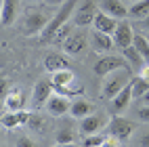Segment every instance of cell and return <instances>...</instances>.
Instances as JSON below:
<instances>
[{
  "label": "cell",
  "mask_w": 149,
  "mask_h": 147,
  "mask_svg": "<svg viewBox=\"0 0 149 147\" xmlns=\"http://www.w3.org/2000/svg\"><path fill=\"white\" fill-rule=\"evenodd\" d=\"M130 70H116V72H111L109 76H105V80H103V86H101V97L103 99H107V101H111L113 97L122 91V88L126 86V84H130Z\"/></svg>",
  "instance_id": "obj_2"
},
{
  "label": "cell",
  "mask_w": 149,
  "mask_h": 147,
  "mask_svg": "<svg viewBox=\"0 0 149 147\" xmlns=\"http://www.w3.org/2000/svg\"><path fill=\"white\" fill-rule=\"evenodd\" d=\"M29 116L32 114H27V111H4L2 114V126L4 128H17V126H23L29 122Z\"/></svg>",
  "instance_id": "obj_17"
},
{
  "label": "cell",
  "mask_w": 149,
  "mask_h": 147,
  "mask_svg": "<svg viewBox=\"0 0 149 147\" xmlns=\"http://www.w3.org/2000/svg\"><path fill=\"white\" fill-rule=\"evenodd\" d=\"M139 29H141V32H145V34H149V17H145V19H141V21H139Z\"/></svg>",
  "instance_id": "obj_33"
},
{
  "label": "cell",
  "mask_w": 149,
  "mask_h": 147,
  "mask_svg": "<svg viewBox=\"0 0 149 147\" xmlns=\"http://www.w3.org/2000/svg\"><path fill=\"white\" fill-rule=\"evenodd\" d=\"M74 80H76V76H74V72L69 70V67H65V70H61V72L51 74L53 86H74Z\"/></svg>",
  "instance_id": "obj_23"
},
{
  "label": "cell",
  "mask_w": 149,
  "mask_h": 147,
  "mask_svg": "<svg viewBox=\"0 0 149 147\" xmlns=\"http://www.w3.org/2000/svg\"><path fill=\"white\" fill-rule=\"evenodd\" d=\"M132 101H134V97H132V80H130V84H126L122 91L109 101V111L113 116H120L122 111H126L128 107H130Z\"/></svg>",
  "instance_id": "obj_7"
},
{
  "label": "cell",
  "mask_w": 149,
  "mask_h": 147,
  "mask_svg": "<svg viewBox=\"0 0 149 147\" xmlns=\"http://www.w3.org/2000/svg\"><path fill=\"white\" fill-rule=\"evenodd\" d=\"M51 21V17H46L44 13L40 11H29L25 13V19H23V34L25 36H36V34H42V29L46 27V23Z\"/></svg>",
  "instance_id": "obj_6"
},
{
  "label": "cell",
  "mask_w": 149,
  "mask_h": 147,
  "mask_svg": "<svg viewBox=\"0 0 149 147\" xmlns=\"http://www.w3.org/2000/svg\"><path fill=\"white\" fill-rule=\"evenodd\" d=\"M2 105L6 111H21L23 105H25V95L19 86H13L11 91H8V95L2 99Z\"/></svg>",
  "instance_id": "obj_14"
},
{
  "label": "cell",
  "mask_w": 149,
  "mask_h": 147,
  "mask_svg": "<svg viewBox=\"0 0 149 147\" xmlns=\"http://www.w3.org/2000/svg\"><path fill=\"white\" fill-rule=\"evenodd\" d=\"M109 134L111 137H116L118 141H128L132 137V132H134V128H136V124L134 122H130V120H126V118H120V116H113L111 120H109Z\"/></svg>",
  "instance_id": "obj_5"
},
{
  "label": "cell",
  "mask_w": 149,
  "mask_h": 147,
  "mask_svg": "<svg viewBox=\"0 0 149 147\" xmlns=\"http://www.w3.org/2000/svg\"><path fill=\"white\" fill-rule=\"evenodd\" d=\"M105 124H109V120L103 116V114H91V116H86V118H82L80 120V132L84 134V137H88V134H97V132H101V128Z\"/></svg>",
  "instance_id": "obj_10"
},
{
  "label": "cell",
  "mask_w": 149,
  "mask_h": 147,
  "mask_svg": "<svg viewBox=\"0 0 149 147\" xmlns=\"http://www.w3.org/2000/svg\"><path fill=\"white\" fill-rule=\"evenodd\" d=\"M74 29H76V23H74V21L65 23V25H63V27H61V29H59V32L55 34L53 42H55V44H63V42L67 40V38H69V36L74 34Z\"/></svg>",
  "instance_id": "obj_26"
},
{
  "label": "cell",
  "mask_w": 149,
  "mask_h": 147,
  "mask_svg": "<svg viewBox=\"0 0 149 147\" xmlns=\"http://www.w3.org/2000/svg\"><path fill=\"white\" fill-rule=\"evenodd\" d=\"M147 38H149V34H147Z\"/></svg>",
  "instance_id": "obj_41"
},
{
  "label": "cell",
  "mask_w": 149,
  "mask_h": 147,
  "mask_svg": "<svg viewBox=\"0 0 149 147\" xmlns=\"http://www.w3.org/2000/svg\"><path fill=\"white\" fill-rule=\"evenodd\" d=\"M128 17L134 19V21H141V19L149 17V0H139L128 6Z\"/></svg>",
  "instance_id": "obj_22"
},
{
  "label": "cell",
  "mask_w": 149,
  "mask_h": 147,
  "mask_svg": "<svg viewBox=\"0 0 149 147\" xmlns=\"http://www.w3.org/2000/svg\"><path fill=\"white\" fill-rule=\"evenodd\" d=\"M69 109H72V101H69V97L57 95V93L46 103V111L51 114V116H55V118H61V116L69 114Z\"/></svg>",
  "instance_id": "obj_12"
},
{
  "label": "cell",
  "mask_w": 149,
  "mask_h": 147,
  "mask_svg": "<svg viewBox=\"0 0 149 147\" xmlns=\"http://www.w3.org/2000/svg\"><path fill=\"white\" fill-rule=\"evenodd\" d=\"M27 2H40V0H27Z\"/></svg>",
  "instance_id": "obj_39"
},
{
  "label": "cell",
  "mask_w": 149,
  "mask_h": 147,
  "mask_svg": "<svg viewBox=\"0 0 149 147\" xmlns=\"http://www.w3.org/2000/svg\"><path fill=\"white\" fill-rule=\"evenodd\" d=\"M55 95V88L51 80H38L34 84V91H32V99H29V107L34 111H40L42 107H46L48 99Z\"/></svg>",
  "instance_id": "obj_3"
},
{
  "label": "cell",
  "mask_w": 149,
  "mask_h": 147,
  "mask_svg": "<svg viewBox=\"0 0 149 147\" xmlns=\"http://www.w3.org/2000/svg\"><path fill=\"white\" fill-rule=\"evenodd\" d=\"M139 76H141V78H145V80L149 82V63H147V65L143 67V70H141V72H139Z\"/></svg>",
  "instance_id": "obj_34"
},
{
  "label": "cell",
  "mask_w": 149,
  "mask_h": 147,
  "mask_svg": "<svg viewBox=\"0 0 149 147\" xmlns=\"http://www.w3.org/2000/svg\"><path fill=\"white\" fill-rule=\"evenodd\" d=\"M65 67H69V65H67V59H65L63 55H59V53H48V55L44 57V70H46L48 74L61 72V70H65Z\"/></svg>",
  "instance_id": "obj_20"
},
{
  "label": "cell",
  "mask_w": 149,
  "mask_h": 147,
  "mask_svg": "<svg viewBox=\"0 0 149 147\" xmlns=\"http://www.w3.org/2000/svg\"><path fill=\"white\" fill-rule=\"evenodd\" d=\"M139 145H141V147H149V132H145V134L141 137V141H139Z\"/></svg>",
  "instance_id": "obj_35"
},
{
  "label": "cell",
  "mask_w": 149,
  "mask_h": 147,
  "mask_svg": "<svg viewBox=\"0 0 149 147\" xmlns=\"http://www.w3.org/2000/svg\"><path fill=\"white\" fill-rule=\"evenodd\" d=\"M55 141H57V145H63V143H72V141H74V132L69 130V128H63V130H59V132H57Z\"/></svg>",
  "instance_id": "obj_28"
},
{
  "label": "cell",
  "mask_w": 149,
  "mask_h": 147,
  "mask_svg": "<svg viewBox=\"0 0 149 147\" xmlns=\"http://www.w3.org/2000/svg\"><path fill=\"white\" fill-rule=\"evenodd\" d=\"M116 70H130L124 57H118V55H105V57L99 59V61L95 63V67H93L95 76H99V78H105V76H109V74L116 72Z\"/></svg>",
  "instance_id": "obj_4"
},
{
  "label": "cell",
  "mask_w": 149,
  "mask_h": 147,
  "mask_svg": "<svg viewBox=\"0 0 149 147\" xmlns=\"http://www.w3.org/2000/svg\"><path fill=\"white\" fill-rule=\"evenodd\" d=\"M69 114H72V118H86V116H91L95 114V105L91 101H86V99H78V101H72V109H69Z\"/></svg>",
  "instance_id": "obj_21"
},
{
  "label": "cell",
  "mask_w": 149,
  "mask_h": 147,
  "mask_svg": "<svg viewBox=\"0 0 149 147\" xmlns=\"http://www.w3.org/2000/svg\"><path fill=\"white\" fill-rule=\"evenodd\" d=\"M29 126H32L34 130H42L44 128V118H40L38 114H32L29 116V122H27Z\"/></svg>",
  "instance_id": "obj_29"
},
{
  "label": "cell",
  "mask_w": 149,
  "mask_h": 147,
  "mask_svg": "<svg viewBox=\"0 0 149 147\" xmlns=\"http://www.w3.org/2000/svg\"><path fill=\"white\" fill-rule=\"evenodd\" d=\"M103 143H105V134H101V132L84 137V147H101Z\"/></svg>",
  "instance_id": "obj_27"
},
{
  "label": "cell",
  "mask_w": 149,
  "mask_h": 147,
  "mask_svg": "<svg viewBox=\"0 0 149 147\" xmlns=\"http://www.w3.org/2000/svg\"><path fill=\"white\" fill-rule=\"evenodd\" d=\"M134 36H136V32H134L132 23H128L124 19V21L118 23L116 32H113V42H116V46H120V48H128V46L134 44Z\"/></svg>",
  "instance_id": "obj_9"
},
{
  "label": "cell",
  "mask_w": 149,
  "mask_h": 147,
  "mask_svg": "<svg viewBox=\"0 0 149 147\" xmlns=\"http://www.w3.org/2000/svg\"><path fill=\"white\" fill-rule=\"evenodd\" d=\"M134 48L139 53H141V57L145 59V63H149V38H147V34H136L134 36Z\"/></svg>",
  "instance_id": "obj_24"
},
{
  "label": "cell",
  "mask_w": 149,
  "mask_h": 147,
  "mask_svg": "<svg viewBox=\"0 0 149 147\" xmlns=\"http://www.w3.org/2000/svg\"><path fill=\"white\" fill-rule=\"evenodd\" d=\"M122 57L126 59V63H128V67H130V72H141L143 67L147 65L145 63V59L141 57V53L134 48V44L132 46H128V48H122Z\"/></svg>",
  "instance_id": "obj_18"
},
{
  "label": "cell",
  "mask_w": 149,
  "mask_h": 147,
  "mask_svg": "<svg viewBox=\"0 0 149 147\" xmlns=\"http://www.w3.org/2000/svg\"><path fill=\"white\" fill-rule=\"evenodd\" d=\"M55 147H76L74 143H63V145H55Z\"/></svg>",
  "instance_id": "obj_38"
},
{
  "label": "cell",
  "mask_w": 149,
  "mask_h": 147,
  "mask_svg": "<svg viewBox=\"0 0 149 147\" xmlns=\"http://www.w3.org/2000/svg\"><path fill=\"white\" fill-rule=\"evenodd\" d=\"M128 2H130V4H132V2H139V0H128Z\"/></svg>",
  "instance_id": "obj_40"
},
{
  "label": "cell",
  "mask_w": 149,
  "mask_h": 147,
  "mask_svg": "<svg viewBox=\"0 0 149 147\" xmlns=\"http://www.w3.org/2000/svg\"><path fill=\"white\" fill-rule=\"evenodd\" d=\"M118 23H120L118 19L109 17V15H107V13H103V11H97V15H95V21H93V27L97 29V32H103V34L113 36V32H116Z\"/></svg>",
  "instance_id": "obj_15"
},
{
  "label": "cell",
  "mask_w": 149,
  "mask_h": 147,
  "mask_svg": "<svg viewBox=\"0 0 149 147\" xmlns=\"http://www.w3.org/2000/svg\"><path fill=\"white\" fill-rule=\"evenodd\" d=\"M15 147H36V143L29 139V137H25V134H23V137H19V139H17Z\"/></svg>",
  "instance_id": "obj_30"
},
{
  "label": "cell",
  "mask_w": 149,
  "mask_h": 147,
  "mask_svg": "<svg viewBox=\"0 0 149 147\" xmlns=\"http://www.w3.org/2000/svg\"><path fill=\"white\" fill-rule=\"evenodd\" d=\"M141 99H143V103H145V105H149V91H147V93L141 97Z\"/></svg>",
  "instance_id": "obj_37"
},
{
  "label": "cell",
  "mask_w": 149,
  "mask_h": 147,
  "mask_svg": "<svg viewBox=\"0 0 149 147\" xmlns=\"http://www.w3.org/2000/svg\"><path fill=\"white\" fill-rule=\"evenodd\" d=\"M46 2H48V4H59V6H61L65 0H46Z\"/></svg>",
  "instance_id": "obj_36"
},
{
  "label": "cell",
  "mask_w": 149,
  "mask_h": 147,
  "mask_svg": "<svg viewBox=\"0 0 149 147\" xmlns=\"http://www.w3.org/2000/svg\"><path fill=\"white\" fill-rule=\"evenodd\" d=\"M99 11L107 13L109 17L118 19V21H124L128 17V6L124 4V0H101L99 2Z\"/></svg>",
  "instance_id": "obj_11"
},
{
  "label": "cell",
  "mask_w": 149,
  "mask_h": 147,
  "mask_svg": "<svg viewBox=\"0 0 149 147\" xmlns=\"http://www.w3.org/2000/svg\"><path fill=\"white\" fill-rule=\"evenodd\" d=\"M84 48H86V36H84V32H80V29H74V34L63 42V51L67 55H72V57L80 55Z\"/></svg>",
  "instance_id": "obj_13"
},
{
  "label": "cell",
  "mask_w": 149,
  "mask_h": 147,
  "mask_svg": "<svg viewBox=\"0 0 149 147\" xmlns=\"http://www.w3.org/2000/svg\"><path fill=\"white\" fill-rule=\"evenodd\" d=\"M95 15H97L95 0H84V2L76 8V13H74V19H72V21L76 23V27H86V25H93Z\"/></svg>",
  "instance_id": "obj_8"
},
{
  "label": "cell",
  "mask_w": 149,
  "mask_h": 147,
  "mask_svg": "<svg viewBox=\"0 0 149 147\" xmlns=\"http://www.w3.org/2000/svg\"><path fill=\"white\" fill-rule=\"evenodd\" d=\"M91 44H93V51H95V53L105 55V53L111 51V46H113L116 42H113V36H109V34H103V32H97V29H93Z\"/></svg>",
  "instance_id": "obj_16"
},
{
  "label": "cell",
  "mask_w": 149,
  "mask_h": 147,
  "mask_svg": "<svg viewBox=\"0 0 149 147\" xmlns=\"http://www.w3.org/2000/svg\"><path fill=\"white\" fill-rule=\"evenodd\" d=\"M147 91H149V82L136 74V76L132 78V97H134V99H141Z\"/></svg>",
  "instance_id": "obj_25"
},
{
  "label": "cell",
  "mask_w": 149,
  "mask_h": 147,
  "mask_svg": "<svg viewBox=\"0 0 149 147\" xmlns=\"http://www.w3.org/2000/svg\"><path fill=\"white\" fill-rule=\"evenodd\" d=\"M118 145H120V141H118L116 137H111V134H107V137H105V143H103L101 147H118Z\"/></svg>",
  "instance_id": "obj_32"
},
{
  "label": "cell",
  "mask_w": 149,
  "mask_h": 147,
  "mask_svg": "<svg viewBox=\"0 0 149 147\" xmlns=\"http://www.w3.org/2000/svg\"><path fill=\"white\" fill-rule=\"evenodd\" d=\"M136 116H139V120H141V122H149V105H143L141 109L136 111Z\"/></svg>",
  "instance_id": "obj_31"
},
{
  "label": "cell",
  "mask_w": 149,
  "mask_h": 147,
  "mask_svg": "<svg viewBox=\"0 0 149 147\" xmlns=\"http://www.w3.org/2000/svg\"><path fill=\"white\" fill-rule=\"evenodd\" d=\"M76 8H78V0H65V2L61 4V8H59V11L51 17V21H48L46 27L42 29V34H40V42H42V44L53 42L55 34H57L65 23H69V19H74Z\"/></svg>",
  "instance_id": "obj_1"
},
{
  "label": "cell",
  "mask_w": 149,
  "mask_h": 147,
  "mask_svg": "<svg viewBox=\"0 0 149 147\" xmlns=\"http://www.w3.org/2000/svg\"><path fill=\"white\" fill-rule=\"evenodd\" d=\"M19 11V0H2V8H0V23L2 27H8Z\"/></svg>",
  "instance_id": "obj_19"
}]
</instances>
